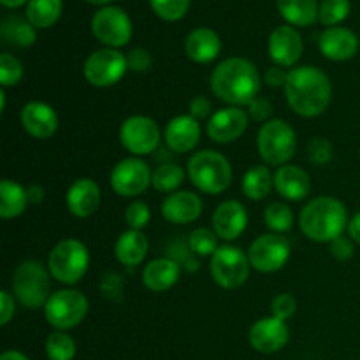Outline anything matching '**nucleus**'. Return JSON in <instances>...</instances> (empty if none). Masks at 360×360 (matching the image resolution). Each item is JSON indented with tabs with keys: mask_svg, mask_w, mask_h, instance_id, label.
<instances>
[{
	"mask_svg": "<svg viewBox=\"0 0 360 360\" xmlns=\"http://www.w3.org/2000/svg\"><path fill=\"white\" fill-rule=\"evenodd\" d=\"M285 95L292 111L302 118H316L329 108L333 84L329 76L319 67H295L288 72Z\"/></svg>",
	"mask_w": 360,
	"mask_h": 360,
	"instance_id": "obj_1",
	"label": "nucleus"
},
{
	"mask_svg": "<svg viewBox=\"0 0 360 360\" xmlns=\"http://www.w3.org/2000/svg\"><path fill=\"white\" fill-rule=\"evenodd\" d=\"M214 97L234 108L250 105L260 91V74L250 60L232 56L218 63L211 74Z\"/></svg>",
	"mask_w": 360,
	"mask_h": 360,
	"instance_id": "obj_2",
	"label": "nucleus"
},
{
	"mask_svg": "<svg viewBox=\"0 0 360 360\" xmlns=\"http://www.w3.org/2000/svg\"><path fill=\"white\" fill-rule=\"evenodd\" d=\"M348 221L347 206L334 197H316L299 214L302 234L315 243H333L348 229Z\"/></svg>",
	"mask_w": 360,
	"mask_h": 360,
	"instance_id": "obj_3",
	"label": "nucleus"
},
{
	"mask_svg": "<svg viewBox=\"0 0 360 360\" xmlns=\"http://www.w3.org/2000/svg\"><path fill=\"white\" fill-rule=\"evenodd\" d=\"M188 178L197 190L210 195L225 192L232 181L231 162L213 150L197 151L186 164Z\"/></svg>",
	"mask_w": 360,
	"mask_h": 360,
	"instance_id": "obj_4",
	"label": "nucleus"
},
{
	"mask_svg": "<svg viewBox=\"0 0 360 360\" xmlns=\"http://www.w3.org/2000/svg\"><path fill=\"white\" fill-rule=\"evenodd\" d=\"M51 273L37 260H25L13 274V294L21 306L37 309L51 297Z\"/></svg>",
	"mask_w": 360,
	"mask_h": 360,
	"instance_id": "obj_5",
	"label": "nucleus"
},
{
	"mask_svg": "<svg viewBox=\"0 0 360 360\" xmlns=\"http://www.w3.org/2000/svg\"><path fill=\"white\" fill-rule=\"evenodd\" d=\"M90 253L79 239H63L51 250L48 259V271L56 281L74 285L86 274Z\"/></svg>",
	"mask_w": 360,
	"mask_h": 360,
	"instance_id": "obj_6",
	"label": "nucleus"
},
{
	"mask_svg": "<svg viewBox=\"0 0 360 360\" xmlns=\"http://www.w3.org/2000/svg\"><path fill=\"white\" fill-rule=\"evenodd\" d=\"M257 146L267 165H285L295 153L297 137L294 129L283 120H269L259 130Z\"/></svg>",
	"mask_w": 360,
	"mask_h": 360,
	"instance_id": "obj_7",
	"label": "nucleus"
},
{
	"mask_svg": "<svg viewBox=\"0 0 360 360\" xmlns=\"http://www.w3.org/2000/svg\"><path fill=\"white\" fill-rule=\"evenodd\" d=\"M248 255L241 248L232 245H224L211 257V276L225 290H234L243 287L250 276Z\"/></svg>",
	"mask_w": 360,
	"mask_h": 360,
	"instance_id": "obj_8",
	"label": "nucleus"
},
{
	"mask_svg": "<svg viewBox=\"0 0 360 360\" xmlns=\"http://www.w3.org/2000/svg\"><path fill=\"white\" fill-rule=\"evenodd\" d=\"M88 313V299L81 292L63 288L55 292L44 306L49 326L56 330H69L79 326Z\"/></svg>",
	"mask_w": 360,
	"mask_h": 360,
	"instance_id": "obj_9",
	"label": "nucleus"
},
{
	"mask_svg": "<svg viewBox=\"0 0 360 360\" xmlns=\"http://www.w3.org/2000/svg\"><path fill=\"white\" fill-rule=\"evenodd\" d=\"M129 63L127 56L118 49L104 48L94 51L84 62V77L90 84L98 88H108L118 83L125 76Z\"/></svg>",
	"mask_w": 360,
	"mask_h": 360,
	"instance_id": "obj_10",
	"label": "nucleus"
},
{
	"mask_svg": "<svg viewBox=\"0 0 360 360\" xmlns=\"http://www.w3.org/2000/svg\"><path fill=\"white\" fill-rule=\"evenodd\" d=\"M91 32L102 44L112 49L122 48L132 37V21L120 7L105 6L94 14Z\"/></svg>",
	"mask_w": 360,
	"mask_h": 360,
	"instance_id": "obj_11",
	"label": "nucleus"
},
{
	"mask_svg": "<svg viewBox=\"0 0 360 360\" xmlns=\"http://www.w3.org/2000/svg\"><path fill=\"white\" fill-rule=\"evenodd\" d=\"M123 148L136 157L151 155L160 144V130L155 120L148 116H130L120 127Z\"/></svg>",
	"mask_w": 360,
	"mask_h": 360,
	"instance_id": "obj_12",
	"label": "nucleus"
},
{
	"mask_svg": "<svg viewBox=\"0 0 360 360\" xmlns=\"http://www.w3.org/2000/svg\"><path fill=\"white\" fill-rule=\"evenodd\" d=\"M248 259L259 273H276L290 259V243L280 234L259 236L250 245Z\"/></svg>",
	"mask_w": 360,
	"mask_h": 360,
	"instance_id": "obj_13",
	"label": "nucleus"
},
{
	"mask_svg": "<svg viewBox=\"0 0 360 360\" xmlns=\"http://www.w3.org/2000/svg\"><path fill=\"white\" fill-rule=\"evenodd\" d=\"M150 165L139 157L118 162L111 171V188L120 197H137L151 185Z\"/></svg>",
	"mask_w": 360,
	"mask_h": 360,
	"instance_id": "obj_14",
	"label": "nucleus"
},
{
	"mask_svg": "<svg viewBox=\"0 0 360 360\" xmlns=\"http://www.w3.org/2000/svg\"><path fill=\"white\" fill-rule=\"evenodd\" d=\"M250 116L248 112L243 111L241 108H224L211 115L210 122H207V136L220 144H229L238 141L239 137L245 134L248 129Z\"/></svg>",
	"mask_w": 360,
	"mask_h": 360,
	"instance_id": "obj_15",
	"label": "nucleus"
},
{
	"mask_svg": "<svg viewBox=\"0 0 360 360\" xmlns=\"http://www.w3.org/2000/svg\"><path fill=\"white\" fill-rule=\"evenodd\" d=\"M269 56L276 65L292 67L299 62L304 51L302 37L294 27L290 25H281L274 28L273 34L269 35Z\"/></svg>",
	"mask_w": 360,
	"mask_h": 360,
	"instance_id": "obj_16",
	"label": "nucleus"
},
{
	"mask_svg": "<svg viewBox=\"0 0 360 360\" xmlns=\"http://www.w3.org/2000/svg\"><path fill=\"white\" fill-rule=\"evenodd\" d=\"M288 326L274 316L260 319L250 329V345L260 354H276L288 343Z\"/></svg>",
	"mask_w": 360,
	"mask_h": 360,
	"instance_id": "obj_17",
	"label": "nucleus"
},
{
	"mask_svg": "<svg viewBox=\"0 0 360 360\" xmlns=\"http://www.w3.org/2000/svg\"><path fill=\"white\" fill-rule=\"evenodd\" d=\"M21 125L35 139H49L58 130V115L44 102H28L21 109Z\"/></svg>",
	"mask_w": 360,
	"mask_h": 360,
	"instance_id": "obj_18",
	"label": "nucleus"
},
{
	"mask_svg": "<svg viewBox=\"0 0 360 360\" xmlns=\"http://www.w3.org/2000/svg\"><path fill=\"white\" fill-rule=\"evenodd\" d=\"M248 225V213L245 206L238 200H225L214 210L213 213V229L214 234L224 241H234Z\"/></svg>",
	"mask_w": 360,
	"mask_h": 360,
	"instance_id": "obj_19",
	"label": "nucleus"
},
{
	"mask_svg": "<svg viewBox=\"0 0 360 360\" xmlns=\"http://www.w3.org/2000/svg\"><path fill=\"white\" fill-rule=\"evenodd\" d=\"M165 144L174 153H188L195 150L200 139L199 120L192 115H179L167 123L164 132Z\"/></svg>",
	"mask_w": 360,
	"mask_h": 360,
	"instance_id": "obj_20",
	"label": "nucleus"
},
{
	"mask_svg": "<svg viewBox=\"0 0 360 360\" xmlns=\"http://www.w3.org/2000/svg\"><path fill=\"white\" fill-rule=\"evenodd\" d=\"M202 199L197 193L183 190L165 197L162 202V214L171 224L186 225L195 221L202 214Z\"/></svg>",
	"mask_w": 360,
	"mask_h": 360,
	"instance_id": "obj_21",
	"label": "nucleus"
},
{
	"mask_svg": "<svg viewBox=\"0 0 360 360\" xmlns=\"http://www.w3.org/2000/svg\"><path fill=\"white\" fill-rule=\"evenodd\" d=\"M101 188L90 178H79L67 190V210L76 218H88L101 206Z\"/></svg>",
	"mask_w": 360,
	"mask_h": 360,
	"instance_id": "obj_22",
	"label": "nucleus"
},
{
	"mask_svg": "<svg viewBox=\"0 0 360 360\" xmlns=\"http://www.w3.org/2000/svg\"><path fill=\"white\" fill-rule=\"evenodd\" d=\"M320 51L326 58L334 62H345V60L354 58L359 49V39L350 28L333 27L327 28L320 35Z\"/></svg>",
	"mask_w": 360,
	"mask_h": 360,
	"instance_id": "obj_23",
	"label": "nucleus"
},
{
	"mask_svg": "<svg viewBox=\"0 0 360 360\" xmlns=\"http://www.w3.org/2000/svg\"><path fill=\"white\" fill-rule=\"evenodd\" d=\"M274 188L285 199L299 202L311 192V179L308 172L297 165H281L274 174Z\"/></svg>",
	"mask_w": 360,
	"mask_h": 360,
	"instance_id": "obj_24",
	"label": "nucleus"
},
{
	"mask_svg": "<svg viewBox=\"0 0 360 360\" xmlns=\"http://www.w3.org/2000/svg\"><path fill=\"white\" fill-rule=\"evenodd\" d=\"M186 55L195 63H210L220 55L221 41L211 28H195L185 41Z\"/></svg>",
	"mask_w": 360,
	"mask_h": 360,
	"instance_id": "obj_25",
	"label": "nucleus"
},
{
	"mask_svg": "<svg viewBox=\"0 0 360 360\" xmlns=\"http://www.w3.org/2000/svg\"><path fill=\"white\" fill-rule=\"evenodd\" d=\"M181 274V267L172 259H155L144 267L143 283L151 292H165L174 287Z\"/></svg>",
	"mask_w": 360,
	"mask_h": 360,
	"instance_id": "obj_26",
	"label": "nucleus"
},
{
	"mask_svg": "<svg viewBox=\"0 0 360 360\" xmlns=\"http://www.w3.org/2000/svg\"><path fill=\"white\" fill-rule=\"evenodd\" d=\"M148 248H150V245H148L146 236L141 231L130 229V231L123 232L116 241L115 255L120 264L134 267L143 262L144 257L148 255Z\"/></svg>",
	"mask_w": 360,
	"mask_h": 360,
	"instance_id": "obj_27",
	"label": "nucleus"
},
{
	"mask_svg": "<svg viewBox=\"0 0 360 360\" xmlns=\"http://www.w3.org/2000/svg\"><path fill=\"white\" fill-rule=\"evenodd\" d=\"M281 16L295 27H308L319 20V2L316 0H276Z\"/></svg>",
	"mask_w": 360,
	"mask_h": 360,
	"instance_id": "obj_28",
	"label": "nucleus"
},
{
	"mask_svg": "<svg viewBox=\"0 0 360 360\" xmlns=\"http://www.w3.org/2000/svg\"><path fill=\"white\" fill-rule=\"evenodd\" d=\"M0 35L6 44L16 46V48H28L37 39L34 25L21 16L4 18L2 25H0Z\"/></svg>",
	"mask_w": 360,
	"mask_h": 360,
	"instance_id": "obj_29",
	"label": "nucleus"
},
{
	"mask_svg": "<svg viewBox=\"0 0 360 360\" xmlns=\"http://www.w3.org/2000/svg\"><path fill=\"white\" fill-rule=\"evenodd\" d=\"M28 202V193L20 183L13 179H2L0 183V217L4 220L20 217Z\"/></svg>",
	"mask_w": 360,
	"mask_h": 360,
	"instance_id": "obj_30",
	"label": "nucleus"
},
{
	"mask_svg": "<svg viewBox=\"0 0 360 360\" xmlns=\"http://www.w3.org/2000/svg\"><path fill=\"white\" fill-rule=\"evenodd\" d=\"M274 186V176L271 174L267 165H255L246 171L243 178V192L248 199L262 200L271 193Z\"/></svg>",
	"mask_w": 360,
	"mask_h": 360,
	"instance_id": "obj_31",
	"label": "nucleus"
},
{
	"mask_svg": "<svg viewBox=\"0 0 360 360\" xmlns=\"http://www.w3.org/2000/svg\"><path fill=\"white\" fill-rule=\"evenodd\" d=\"M62 0H28L27 20L35 28H49L62 14Z\"/></svg>",
	"mask_w": 360,
	"mask_h": 360,
	"instance_id": "obj_32",
	"label": "nucleus"
},
{
	"mask_svg": "<svg viewBox=\"0 0 360 360\" xmlns=\"http://www.w3.org/2000/svg\"><path fill=\"white\" fill-rule=\"evenodd\" d=\"M183 179H185V172L178 164H162L153 171L151 185L162 193H174L181 186Z\"/></svg>",
	"mask_w": 360,
	"mask_h": 360,
	"instance_id": "obj_33",
	"label": "nucleus"
},
{
	"mask_svg": "<svg viewBox=\"0 0 360 360\" xmlns=\"http://www.w3.org/2000/svg\"><path fill=\"white\" fill-rule=\"evenodd\" d=\"M46 354L49 360H72L76 355V343L65 330H55L46 340Z\"/></svg>",
	"mask_w": 360,
	"mask_h": 360,
	"instance_id": "obj_34",
	"label": "nucleus"
},
{
	"mask_svg": "<svg viewBox=\"0 0 360 360\" xmlns=\"http://www.w3.org/2000/svg\"><path fill=\"white\" fill-rule=\"evenodd\" d=\"M264 221L273 232H288L294 225V213L283 202H273L264 211Z\"/></svg>",
	"mask_w": 360,
	"mask_h": 360,
	"instance_id": "obj_35",
	"label": "nucleus"
},
{
	"mask_svg": "<svg viewBox=\"0 0 360 360\" xmlns=\"http://www.w3.org/2000/svg\"><path fill=\"white\" fill-rule=\"evenodd\" d=\"M350 14V0H323L319 7V21L333 28Z\"/></svg>",
	"mask_w": 360,
	"mask_h": 360,
	"instance_id": "obj_36",
	"label": "nucleus"
},
{
	"mask_svg": "<svg viewBox=\"0 0 360 360\" xmlns=\"http://www.w3.org/2000/svg\"><path fill=\"white\" fill-rule=\"evenodd\" d=\"M190 252L200 257H213L220 246H218V236L214 231H210L206 227L195 229L188 238Z\"/></svg>",
	"mask_w": 360,
	"mask_h": 360,
	"instance_id": "obj_37",
	"label": "nucleus"
},
{
	"mask_svg": "<svg viewBox=\"0 0 360 360\" xmlns=\"http://www.w3.org/2000/svg\"><path fill=\"white\" fill-rule=\"evenodd\" d=\"M21 77H23V65L20 60L11 53H2L0 55V83L2 86H16Z\"/></svg>",
	"mask_w": 360,
	"mask_h": 360,
	"instance_id": "obj_38",
	"label": "nucleus"
},
{
	"mask_svg": "<svg viewBox=\"0 0 360 360\" xmlns=\"http://www.w3.org/2000/svg\"><path fill=\"white\" fill-rule=\"evenodd\" d=\"M155 13L165 21H178L186 14L190 0H150Z\"/></svg>",
	"mask_w": 360,
	"mask_h": 360,
	"instance_id": "obj_39",
	"label": "nucleus"
},
{
	"mask_svg": "<svg viewBox=\"0 0 360 360\" xmlns=\"http://www.w3.org/2000/svg\"><path fill=\"white\" fill-rule=\"evenodd\" d=\"M308 160L315 165H326L333 160V144L326 137H315L308 144Z\"/></svg>",
	"mask_w": 360,
	"mask_h": 360,
	"instance_id": "obj_40",
	"label": "nucleus"
},
{
	"mask_svg": "<svg viewBox=\"0 0 360 360\" xmlns=\"http://www.w3.org/2000/svg\"><path fill=\"white\" fill-rule=\"evenodd\" d=\"M151 220V211L148 207L146 202H141V200H136V202L130 204L125 211V221L132 231H143Z\"/></svg>",
	"mask_w": 360,
	"mask_h": 360,
	"instance_id": "obj_41",
	"label": "nucleus"
},
{
	"mask_svg": "<svg viewBox=\"0 0 360 360\" xmlns=\"http://www.w3.org/2000/svg\"><path fill=\"white\" fill-rule=\"evenodd\" d=\"M271 311H273L274 319L287 322L297 311V301L290 294H280L278 297H274L273 304H271Z\"/></svg>",
	"mask_w": 360,
	"mask_h": 360,
	"instance_id": "obj_42",
	"label": "nucleus"
},
{
	"mask_svg": "<svg viewBox=\"0 0 360 360\" xmlns=\"http://www.w3.org/2000/svg\"><path fill=\"white\" fill-rule=\"evenodd\" d=\"M101 288H102V294H104L105 297L112 299V301H120V299H122V292H123L122 276H118V274H115V273L104 274Z\"/></svg>",
	"mask_w": 360,
	"mask_h": 360,
	"instance_id": "obj_43",
	"label": "nucleus"
},
{
	"mask_svg": "<svg viewBox=\"0 0 360 360\" xmlns=\"http://www.w3.org/2000/svg\"><path fill=\"white\" fill-rule=\"evenodd\" d=\"M151 55L146 51V49H130L129 55H127V63H129V69L134 70V72H146L151 67Z\"/></svg>",
	"mask_w": 360,
	"mask_h": 360,
	"instance_id": "obj_44",
	"label": "nucleus"
},
{
	"mask_svg": "<svg viewBox=\"0 0 360 360\" xmlns=\"http://www.w3.org/2000/svg\"><path fill=\"white\" fill-rule=\"evenodd\" d=\"M354 253H355L354 241H352L350 238H343V236H340V238H336L333 243H330V255H333L336 260H340V262H347V260H350L352 257H354Z\"/></svg>",
	"mask_w": 360,
	"mask_h": 360,
	"instance_id": "obj_45",
	"label": "nucleus"
},
{
	"mask_svg": "<svg viewBox=\"0 0 360 360\" xmlns=\"http://www.w3.org/2000/svg\"><path fill=\"white\" fill-rule=\"evenodd\" d=\"M273 112H274L273 104L264 97H257L255 101L248 105V116L255 120V122H269Z\"/></svg>",
	"mask_w": 360,
	"mask_h": 360,
	"instance_id": "obj_46",
	"label": "nucleus"
},
{
	"mask_svg": "<svg viewBox=\"0 0 360 360\" xmlns=\"http://www.w3.org/2000/svg\"><path fill=\"white\" fill-rule=\"evenodd\" d=\"M188 111H190V115H192L195 120L207 118V116L211 115L210 98L202 97V95H199V97H193L192 101H190Z\"/></svg>",
	"mask_w": 360,
	"mask_h": 360,
	"instance_id": "obj_47",
	"label": "nucleus"
},
{
	"mask_svg": "<svg viewBox=\"0 0 360 360\" xmlns=\"http://www.w3.org/2000/svg\"><path fill=\"white\" fill-rule=\"evenodd\" d=\"M14 299L11 297L9 292L2 290L0 292V323L7 326L11 322V319L14 316Z\"/></svg>",
	"mask_w": 360,
	"mask_h": 360,
	"instance_id": "obj_48",
	"label": "nucleus"
},
{
	"mask_svg": "<svg viewBox=\"0 0 360 360\" xmlns=\"http://www.w3.org/2000/svg\"><path fill=\"white\" fill-rule=\"evenodd\" d=\"M287 77H288V72H285L283 67L274 65L266 70L264 79H266V83L269 84L271 88H281V86L285 88V84H287Z\"/></svg>",
	"mask_w": 360,
	"mask_h": 360,
	"instance_id": "obj_49",
	"label": "nucleus"
},
{
	"mask_svg": "<svg viewBox=\"0 0 360 360\" xmlns=\"http://www.w3.org/2000/svg\"><path fill=\"white\" fill-rule=\"evenodd\" d=\"M348 234H350L352 241L359 243L360 245V213L355 214V217L348 221Z\"/></svg>",
	"mask_w": 360,
	"mask_h": 360,
	"instance_id": "obj_50",
	"label": "nucleus"
},
{
	"mask_svg": "<svg viewBox=\"0 0 360 360\" xmlns=\"http://www.w3.org/2000/svg\"><path fill=\"white\" fill-rule=\"evenodd\" d=\"M27 193H28V202L32 204H39L44 200V188H42L41 185L28 186Z\"/></svg>",
	"mask_w": 360,
	"mask_h": 360,
	"instance_id": "obj_51",
	"label": "nucleus"
},
{
	"mask_svg": "<svg viewBox=\"0 0 360 360\" xmlns=\"http://www.w3.org/2000/svg\"><path fill=\"white\" fill-rule=\"evenodd\" d=\"M0 360H28V357H27V355L21 354V352L9 350V352H4Z\"/></svg>",
	"mask_w": 360,
	"mask_h": 360,
	"instance_id": "obj_52",
	"label": "nucleus"
},
{
	"mask_svg": "<svg viewBox=\"0 0 360 360\" xmlns=\"http://www.w3.org/2000/svg\"><path fill=\"white\" fill-rule=\"evenodd\" d=\"M0 2H2V6L11 7V9H13V7L23 6V4L27 2V0H0Z\"/></svg>",
	"mask_w": 360,
	"mask_h": 360,
	"instance_id": "obj_53",
	"label": "nucleus"
},
{
	"mask_svg": "<svg viewBox=\"0 0 360 360\" xmlns=\"http://www.w3.org/2000/svg\"><path fill=\"white\" fill-rule=\"evenodd\" d=\"M0 111H6V91L0 90Z\"/></svg>",
	"mask_w": 360,
	"mask_h": 360,
	"instance_id": "obj_54",
	"label": "nucleus"
},
{
	"mask_svg": "<svg viewBox=\"0 0 360 360\" xmlns=\"http://www.w3.org/2000/svg\"><path fill=\"white\" fill-rule=\"evenodd\" d=\"M90 4H95V6H104V4L112 2V0H88Z\"/></svg>",
	"mask_w": 360,
	"mask_h": 360,
	"instance_id": "obj_55",
	"label": "nucleus"
}]
</instances>
